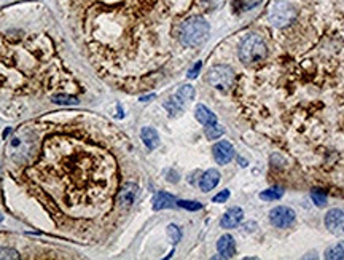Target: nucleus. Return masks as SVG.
<instances>
[{"mask_svg":"<svg viewBox=\"0 0 344 260\" xmlns=\"http://www.w3.org/2000/svg\"><path fill=\"white\" fill-rule=\"evenodd\" d=\"M210 27L204 18L192 16L179 26V40L183 46H198L207 39Z\"/></svg>","mask_w":344,"mask_h":260,"instance_id":"obj_1","label":"nucleus"},{"mask_svg":"<svg viewBox=\"0 0 344 260\" xmlns=\"http://www.w3.org/2000/svg\"><path fill=\"white\" fill-rule=\"evenodd\" d=\"M268 56V46L265 43V40L260 37V35H248L241 42L239 46V59L247 64H255L263 61V59Z\"/></svg>","mask_w":344,"mask_h":260,"instance_id":"obj_2","label":"nucleus"},{"mask_svg":"<svg viewBox=\"0 0 344 260\" xmlns=\"http://www.w3.org/2000/svg\"><path fill=\"white\" fill-rule=\"evenodd\" d=\"M295 8L286 2V0H277V2H274L271 5L269 8V21L274 24L276 27H282V26H287L290 24V22L295 19Z\"/></svg>","mask_w":344,"mask_h":260,"instance_id":"obj_3","label":"nucleus"},{"mask_svg":"<svg viewBox=\"0 0 344 260\" xmlns=\"http://www.w3.org/2000/svg\"><path fill=\"white\" fill-rule=\"evenodd\" d=\"M234 81V72L228 66H215L207 72V83L217 90H228Z\"/></svg>","mask_w":344,"mask_h":260,"instance_id":"obj_4","label":"nucleus"},{"mask_svg":"<svg viewBox=\"0 0 344 260\" xmlns=\"http://www.w3.org/2000/svg\"><path fill=\"white\" fill-rule=\"evenodd\" d=\"M269 220L272 225L277 228H287L295 222V211L287 206H277L274 209H271Z\"/></svg>","mask_w":344,"mask_h":260,"instance_id":"obj_5","label":"nucleus"},{"mask_svg":"<svg viewBox=\"0 0 344 260\" xmlns=\"http://www.w3.org/2000/svg\"><path fill=\"white\" fill-rule=\"evenodd\" d=\"M325 227L333 235H344V212L341 209H330L325 216Z\"/></svg>","mask_w":344,"mask_h":260,"instance_id":"obj_6","label":"nucleus"},{"mask_svg":"<svg viewBox=\"0 0 344 260\" xmlns=\"http://www.w3.org/2000/svg\"><path fill=\"white\" fill-rule=\"evenodd\" d=\"M213 158L218 164H228L233 157H234V149L230 142L227 140H220L215 146H213Z\"/></svg>","mask_w":344,"mask_h":260,"instance_id":"obj_7","label":"nucleus"},{"mask_svg":"<svg viewBox=\"0 0 344 260\" xmlns=\"http://www.w3.org/2000/svg\"><path fill=\"white\" fill-rule=\"evenodd\" d=\"M137 193H139V187L136 184H126L120 190V193L116 195V203L120 205V208H124V209L133 206V203L137 198Z\"/></svg>","mask_w":344,"mask_h":260,"instance_id":"obj_8","label":"nucleus"},{"mask_svg":"<svg viewBox=\"0 0 344 260\" xmlns=\"http://www.w3.org/2000/svg\"><path fill=\"white\" fill-rule=\"evenodd\" d=\"M244 219V211L241 208H231L225 212V216L220 220L222 228H236Z\"/></svg>","mask_w":344,"mask_h":260,"instance_id":"obj_9","label":"nucleus"},{"mask_svg":"<svg viewBox=\"0 0 344 260\" xmlns=\"http://www.w3.org/2000/svg\"><path fill=\"white\" fill-rule=\"evenodd\" d=\"M217 249L220 257L223 258H231L236 254V243L231 235H223L217 243Z\"/></svg>","mask_w":344,"mask_h":260,"instance_id":"obj_10","label":"nucleus"},{"mask_svg":"<svg viewBox=\"0 0 344 260\" xmlns=\"http://www.w3.org/2000/svg\"><path fill=\"white\" fill-rule=\"evenodd\" d=\"M220 182V172L217 169H209L203 174L199 181V187L203 192H209L212 188H215Z\"/></svg>","mask_w":344,"mask_h":260,"instance_id":"obj_11","label":"nucleus"},{"mask_svg":"<svg viewBox=\"0 0 344 260\" xmlns=\"http://www.w3.org/2000/svg\"><path fill=\"white\" fill-rule=\"evenodd\" d=\"M195 117H196V120L201 125H204V126H210V125H215L217 123V115L213 113L212 110H209L206 105H203V104L196 105Z\"/></svg>","mask_w":344,"mask_h":260,"instance_id":"obj_12","label":"nucleus"},{"mask_svg":"<svg viewBox=\"0 0 344 260\" xmlns=\"http://www.w3.org/2000/svg\"><path fill=\"white\" fill-rule=\"evenodd\" d=\"M177 205V199L168 193V192H160L157 193V196L153 198V209L155 211H161L166 208H174Z\"/></svg>","mask_w":344,"mask_h":260,"instance_id":"obj_13","label":"nucleus"},{"mask_svg":"<svg viewBox=\"0 0 344 260\" xmlns=\"http://www.w3.org/2000/svg\"><path fill=\"white\" fill-rule=\"evenodd\" d=\"M140 137H142V140H144V144L147 146V149H150V150H155L160 146V134L157 133L155 128L145 126L144 129H142Z\"/></svg>","mask_w":344,"mask_h":260,"instance_id":"obj_14","label":"nucleus"},{"mask_svg":"<svg viewBox=\"0 0 344 260\" xmlns=\"http://www.w3.org/2000/svg\"><path fill=\"white\" fill-rule=\"evenodd\" d=\"M195 88L193 86H190V85H185V86H182V88H179V91L175 93V98H174V101L180 105V107L183 109V105L185 104H188V102H192L193 99H195Z\"/></svg>","mask_w":344,"mask_h":260,"instance_id":"obj_15","label":"nucleus"},{"mask_svg":"<svg viewBox=\"0 0 344 260\" xmlns=\"http://www.w3.org/2000/svg\"><path fill=\"white\" fill-rule=\"evenodd\" d=\"M325 258H328V260L344 258V241H339L335 246L328 247V249L325 251Z\"/></svg>","mask_w":344,"mask_h":260,"instance_id":"obj_16","label":"nucleus"},{"mask_svg":"<svg viewBox=\"0 0 344 260\" xmlns=\"http://www.w3.org/2000/svg\"><path fill=\"white\" fill-rule=\"evenodd\" d=\"M282 195H284V188L272 187V188H268V190H263L260 193V198L265 199V201H274V199H280Z\"/></svg>","mask_w":344,"mask_h":260,"instance_id":"obj_17","label":"nucleus"},{"mask_svg":"<svg viewBox=\"0 0 344 260\" xmlns=\"http://www.w3.org/2000/svg\"><path fill=\"white\" fill-rule=\"evenodd\" d=\"M311 198H312V201L316 203V206H319V208H324L327 205V193L324 190L314 188V190L311 192Z\"/></svg>","mask_w":344,"mask_h":260,"instance_id":"obj_18","label":"nucleus"},{"mask_svg":"<svg viewBox=\"0 0 344 260\" xmlns=\"http://www.w3.org/2000/svg\"><path fill=\"white\" fill-rule=\"evenodd\" d=\"M225 133V129L220 126V125H210V126H206V136L207 139H218L222 134Z\"/></svg>","mask_w":344,"mask_h":260,"instance_id":"obj_19","label":"nucleus"},{"mask_svg":"<svg viewBox=\"0 0 344 260\" xmlns=\"http://www.w3.org/2000/svg\"><path fill=\"white\" fill-rule=\"evenodd\" d=\"M177 206H180L183 209H188V211H199L203 208V205L198 203V201H186V199H179L177 201Z\"/></svg>","mask_w":344,"mask_h":260,"instance_id":"obj_20","label":"nucleus"},{"mask_svg":"<svg viewBox=\"0 0 344 260\" xmlns=\"http://www.w3.org/2000/svg\"><path fill=\"white\" fill-rule=\"evenodd\" d=\"M0 258H19V254L10 247H0Z\"/></svg>","mask_w":344,"mask_h":260,"instance_id":"obj_21","label":"nucleus"},{"mask_svg":"<svg viewBox=\"0 0 344 260\" xmlns=\"http://www.w3.org/2000/svg\"><path fill=\"white\" fill-rule=\"evenodd\" d=\"M168 233H169V236L172 238V243H179L180 241V230L177 228L175 225H169L168 227Z\"/></svg>","mask_w":344,"mask_h":260,"instance_id":"obj_22","label":"nucleus"},{"mask_svg":"<svg viewBox=\"0 0 344 260\" xmlns=\"http://www.w3.org/2000/svg\"><path fill=\"white\" fill-rule=\"evenodd\" d=\"M228 198H230V190H222V192H220L218 195H215V196H213V199H212V201H213V203H225V201H227Z\"/></svg>","mask_w":344,"mask_h":260,"instance_id":"obj_23","label":"nucleus"},{"mask_svg":"<svg viewBox=\"0 0 344 260\" xmlns=\"http://www.w3.org/2000/svg\"><path fill=\"white\" fill-rule=\"evenodd\" d=\"M53 101L57 102V104H77V99L70 98V96H56Z\"/></svg>","mask_w":344,"mask_h":260,"instance_id":"obj_24","label":"nucleus"},{"mask_svg":"<svg viewBox=\"0 0 344 260\" xmlns=\"http://www.w3.org/2000/svg\"><path fill=\"white\" fill-rule=\"evenodd\" d=\"M199 70H201V61H198V63L195 64V67L188 72V78H196L198 74H199Z\"/></svg>","mask_w":344,"mask_h":260,"instance_id":"obj_25","label":"nucleus"},{"mask_svg":"<svg viewBox=\"0 0 344 260\" xmlns=\"http://www.w3.org/2000/svg\"><path fill=\"white\" fill-rule=\"evenodd\" d=\"M151 98H155V94H150V96H144V98H140V101H148V99H151Z\"/></svg>","mask_w":344,"mask_h":260,"instance_id":"obj_26","label":"nucleus"}]
</instances>
